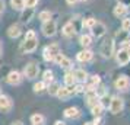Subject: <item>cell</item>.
I'll use <instances>...</instances> for the list:
<instances>
[{"mask_svg":"<svg viewBox=\"0 0 130 125\" xmlns=\"http://www.w3.org/2000/svg\"><path fill=\"white\" fill-rule=\"evenodd\" d=\"M73 74H75V77H76L77 80H80V82H85V80H86V77H88V74H86V71H85V70H76Z\"/></svg>","mask_w":130,"mask_h":125,"instance_id":"obj_22","label":"cell"},{"mask_svg":"<svg viewBox=\"0 0 130 125\" xmlns=\"http://www.w3.org/2000/svg\"><path fill=\"white\" fill-rule=\"evenodd\" d=\"M66 118H77L79 116V109L77 108H67L64 111Z\"/></svg>","mask_w":130,"mask_h":125,"instance_id":"obj_19","label":"cell"},{"mask_svg":"<svg viewBox=\"0 0 130 125\" xmlns=\"http://www.w3.org/2000/svg\"><path fill=\"white\" fill-rule=\"evenodd\" d=\"M24 73L28 79H35L37 76H38V73H40V66L35 64V63H29L28 66L25 67Z\"/></svg>","mask_w":130,"mask_h":125,"instance_id":"obj_7","label":"cell"},{"mask_svg":"<svg viewBox=\"0 0 130 125\" xmlns=\"http://www.w3.org/2000/svg\"><path fill=\"white\" fill-rule=\"evenodd\" d=\"M102 109H104V106H102L101 103H95L94 106H91L92 115H94L95 118H96V116H101V113H102Z\"/></svg>","mask_w":130,"mask_h":125,"instance_id":"obj_20","label":"cell"},{"mask_svg":"<svg viewBox=\"0 0 130 125\" xmlns=\"http://www.w3.org/2000/svg\"><path fill=\"white\" fill-rule=\"evenodd\" d=\"M92 44V38L89 35H82L80 36V45H83V47H89Z\"/></svg>","mask_w":130,"mask_h":125,"instance_id":"obj_25","label":"cell"},{"mask_svg":"<svg viewBox=\"0 0 130 125\" xmlns=\"http://www.w3.org/2000/svg\"><path fill=\"white\" fill-rule=\"evenodd\" d=\"M12 125H22V122H19V121H16V122H12Z\"/></svg>","mask_w":130,"mask_h":125,"instance_id":"obj_37","label":"cell"},{"mask_svg":"<svg viewBox=\"0 0 130 125\" xmlns=\"http://www.w3.org/2000/svg\"><path fill=\"white\" fill-rule=\"evenodd\" d=\"M76 93L75 92V86L72 84V86H66V87H60L59 92H57V95L56 96H59L61 101H66V99H69L70 96H73Z\"/></svg>","mask_w":130,"mask_h":125,"instance_id":"obj_5","label":"cell"},{"mask_svg":"<svg viewBox=\"0 0 130 125\" xmlns=\"http://www.w3.org/2000/svg\"><path fill=\"white\" fill-rule=\"evenodd\" d=\"M37 47H38V39H37V36H34V38H25V41L22 42L21 49L25 51V53H32V51H35Z\"/></svg>","mask_w":130,"mask_h":125,"instance_id":"obj_2","label":"cell"},{"mask_svg":"<svg viewBox=\"0 0 130 125\" xmlns=\"http://www.w3.org/2000/svg\"><path fill=\"white\" fill-rule=\"evenodd\" d=\"M32 16H34V7H26V10H24L22 15H21V20L26 23L32 19Z\"/></svg>","mask_w":130,"mask_h":125,"instance_id":"obj_13","label":"cell"},{"mask_svg":"<svg viewBox=\"0 0 130 125\" xmlns=\"http://www.w3.org/2000/svg\"><path fill=\"white\" fill-rule=\"evenodd\" d=\"M85 125H94V124H92V122H88V124H85Z\"/></svg>","mask_w":130,"mask_h":125,"instance_id":"obj_40","label":"cell"},{"mask_svg":"<svg viewBox=\"0 0 130 125\" xmlns=\"http://www.w3.org/2000/svg\"><path fill=\"white\" fill-rule=\"evenodd\" d=\"M129 79L124 77V76H121V77H118L117 80H116V87H117L118 90H127L129 89Z\"/></svg>","mask_w":130,"mask_h":125,"instance_id":"obj_12","label":"cell"},{"mask_svg":"<svg viewBox=\"0 0 130 125\" xmlns=\"http://www.w3.org/2000/svg\"><path fill=\"white\" fill-rule=\"evenodd\" d=\"M57 54H60V47L57 44H50L48 47H45L42 55H44V60H45V61H53L54 57H56Z\"/></svg>","mask_w":130,"mask_h":125,"instance_id":"obj_1","label":"cell"},{"mask_svg":"<svg viewBox=\"0 0 130 125\" xmlns=\"http://www.w3.org/2000/svg\"><path fill=\"white\" fill-rule=\"evenodd\" d=\"M95 23H96V20L94 18H88V19L83 20V26H86V28H92Z\"/></svg>","mask_w":130,"mask_h":125,"instance_id":"obj_29","label":"cell"},{"mask_svg":"<svg viewBox=\"0 0 130 125\" xmlns=\"http://www.w3.org/2000/svg\"><path fill=\"white\" fill-rule=\"evenodd\" d=\"M63 34H64L66 36H73L76 34V28H75L73 22H69V23H66L64 26H63Z\"/></svg>","mask_w":130,"mask_h":125,"instance_id":"obj_15","label":"cell"},{"mask_svg":"<svg viewBox=\"0 0 130 125\" xmlns=\"http://www.w3.org/2000/svg\"><path fill=\"white\" fill-rule=\"evenodd\" d=\"M44 89H45V84H44V82H38V83L34 84V90H35L37 93H41Z\"/></svg>","mask_w":130,"mask_h":125,"instance_id":"obj_28","label":"cell"},{"mask_svg":"<svg viewBox=\"0 0 130 125\" xmlns=\"http://www.w3.org/2000/svg\"><path fill=\"white\" fill-rule=\"evenodd\" d=\"M3 54V48H2V44H0V55Z\"/></svg>","mask_w":130,"mask_h":125,"instance_id":"obj_39","label":"cell"},{"mask_svg":"<svg viewBox=\"0 0 130 125\" xmlns=\"http://www.w3.org/2000/svg\"><path fill=\"white\" fill-rule=\"evenodd\" d=\"M10 108H12V102H10V99H9L7 96H2L0 95V111L7 112Z\"/></svg>","mask_w":130,"mask_h":125,"instance_id":"obj_11","label":"cell"},{"mask_svg":"<svg viewBox=\"0 0 130 125\" xmlns=\"http://www.w3.org/2000/svg\"><path fill=\"white\" fill-rule=\"evenodd\" d=\"M31 122H32V125H44L45 118L42 116L41 113H35V115L31 116Z\"/></svg>","mask_w":130,"mask_h":125,"instance_id":"obj_18","label":"cell"},{"mask_svg":"<svg viewBox=\"0 0 130 125\" xmlns=\"http://www.w3.org/2000/svg\"><path fill=\"white\" fill-rule=\"evenodd\" d=\"M57 64H60V66L63 67V68H69V67L72 66V61H70L69 58H66L64 55H63V57L60 58V61L57 63Z\"/></svg>","mask_w":130,"mask_h":125,"instance_id":"obj_27","label":"cell"},{"mask_svg":"<svg viewBox=\"0 0 130 125\" xmlns=\"http://www.w3.org/2000/svg\"><path fill=\"white\" fill-rule=\"evenodd\" d=\"M100 103L102 105V106H108V105H110V97H108L107 95H104L102 97H101V102H100Z\"/></svg>","mask_w":130,"mask_h":125,"instance_id":"obj_32","label":"cell"},{"mask_svg":"<svg viewBox=\"0 0 130 125\" xmlns=\"http://www.w3.org/2000/svg\"><path fill=\"white\" fill-rule=\"evenodd\" d=\"M127 53H129V57H130V48H129V49H127Z\"/></svg>","mask_w":130,"mask_h":125,"instance_id":"obj_41","label":"cell"},{"mask_svg":"<svg viewBox=\"0 0 130 125\" xmlns=\"http://www.w3.org/2000/svg\"><path fill=\"white\" fill-rule=\"evenodd\" d=\"M123 31H126V32H129L130 31V19H124L123 20Z\"/></svg>","mask_w":130,"mask_h":125,"instance_id":"obj_33","label":"cell"},{"mask_svg":"<svg viewBox=\"0 0 130 125\" xmlns=\"http://www.w3.org/2000/svg\"><path fill=\"white\" fill-rule=\"evenodd\" d=\"M101 54H102V57L104 58H110L114 53V41L112 39H107L102 45H101Z\"/></svg>","mask_w":130,"mask_h":125,"instance_id":"obj_3","label":"cell"},{"mask_svg":"<svg viewBox=\"0 0 130 125\" xmlns=\"http://www.w3.org/2000/svg\"><path fill=\"white\" fill-rule=\"evenodd\" d=\"M38 18H40V20H42V22H47V20L51 19V12H48V10H42V12L38 15Z\"/></svg>","mask_w":130,"mask_h":125,"instance_id":"obj_24","label":"cell"},{"mask_svg":"<svg viewBox=\"0 0 130 125\" xmlns=\"http://www.w3.org/2000/svg\"><path fill=\"white\" fill-rule=\"evenodd\" d=\"M21 80H22V76H21L19 71H10L6 77V82L9 84H19Z\"/></svg>","mask_w":130,"mask_h":125,"instance_id":"obj_9","label":"cell"},{"mask_svg":"<svg viewBox=\"0 0 130 125\" xmlns=\"http://www.w3.org/2000/svg\"><path fill=\"white\" fill-rule=\"evenodd\" d=\"M66 2H67V5H70V6H72V5H75V3H76L77 0H66Z\"/></svg>","mask_w":130,"mask_h":125,"instance_id":"obj_35","label":"cell"},{"mask_svg":"<svg viewBox=\"0 0 130 125\" xmlns=\"http://www.w3.org/2000/svg\"><path fill=\"white\" fill-rule=\"evenodd\" d=\"M108 106H110L111 113H120L124 108V102L121 97H112L111 101H110V105Z\"/></svg>","mask_w":130,"mask_h":125,"instance_id":"obj_4","label":"cell"},{"mask_svg":"<svg viewBox=\"0 0 130 125\" xmlns=\"http://www.w3.org/2000/svg\"><path fill=\"white\" fill-rule=\"evenodd\" d=\"M126 12H127V7H126V5H117V6L114 7V16H117V18H121V16H124L126 15Z\"/></svg>","mask_w":130,"mask_h":125,"instance_id":"obj_16","label":"cell"},{"mask_svg":"<svg viewBox=\"0 0 130 125\" xmlns=\"http://www.w3.org/2000/svg\"><path fill=\"white\" fill-rule=\"evenodd\" d=\"M34 36H37L34 31H28V32L25 34V38H34Z\"/></svg>","mask_w":130,"mask_h":125,"instance_id":"obj_34","label":"cell"},{"mask_svg":"<svg viewBox=\"0 0 130 125\" xmlns=\"http://www.w3.org/2000/svg\"><path fill=\"white\" fill-rule=\"evenodd\" d=\"M59 89H60V84L56 83V82H53V83L48 86V92H50V95H57Z\"/></svg>","mask_w":130,"mask_h":125,"instance_id":"obj_26","label":"cell"},{"mask_svg":"<svg viewBox=\"0 0 130 125\" xmlns=\"http://www.w3.org/2000/svg\"><path fill=\"white\" fill-rule=\"evenodd\" d=\"M10 6H12L15 10H22L25 7V2L24 0H10Z\"/></svg>","mask_w":130,"mask_h":125,"instance_id":"obj_21","label":"cell"},{"mask_svg":"<svg viewBox=\"0 0 130 125\" xmlns=\"http://www.w3.org/2000/svg\"><path fill=\"white\" fill-rule=\"evenodd\" d=\"M129 61H130V57H129L127 49H120L117 53V63L120 66H126Z\"/></svg>","mask_w":130,"mask_h":125,"instance_id":"obj_8","label":"cell"},{"mask_svg":"<svg viewBox=\"0 0 130 125\" xmlns=\"http://www.w3.org/2000/svg\"><path fill=\"white\" fill-rule=\"evenodd\" d=\"M3 7H5V3H3V2H2V0H0V12H2V10H3Z\"/></svg>","mask_w":130,"mask_h":125,"instance_id":"obj_36","label":"cell"},{"mask_svg":"<svg viewBox=\"0 0 130 125\" xmlns=\"http://www.w3.org/2000/svg\"><path fill=\"white\" fill-rule=\"evenodd\" d=\"M56 125H64V124H63L61 121H57V122H56Z\"/></svg>","mask_w":130,"mask_h":125,"instance_id":"obj_38","label":"cell"},{"mask_svg":"<svg viewBox=\"0 0 130 125\" xmlns=\"http://www.w3.org/2000/svg\"><path fill=\"white\" fill-rule=\"evenodd\" d=\"M77 60L82 61V63H86V61H91L92 60V53L89 49H83L80 53L77 54Z\"/></svg>","mask_w":130,"mask_h":125,"instance_id":"obj_14","label":"cell"},{"mask_svg":"<svg viewBox=\"0 0 130 125\" xmlns=\"http://www.w3.org/2000/svg\"><path fill=\"white\" fill-rule=\"evenodd\" d=\"M75 80H76V77H75L73 73H67L64 76V83L67 84V86H72V84L75 83Z\"/></svg>","mask_w":130,"mask_h":125,"instance_id":"obj_23","label":"cell"},{"mask_svg":"<svg viewBox=\"0 0 130 125\" xmlns=\"http://www.w3.org/2000/svg\"><path fill=\"white\" fill-rule=\"evenodd\" d=\"M44 82H53V71L51 70H47V71H44Z\"/></svg>","mask_w":130,"mask_h":125,"instance_id":"obj_30","label":"cell"},{"mask_svg":"<svg viewBox=\"0 0 130 125\" xmlns=\"http://www.w3.org/2000/svg\"><path fill=\"white\" fill-rule=\"evenodd\" d=\"M91 29H92V35L96 36V38H101V36L105 34V25L101 23V22H96Z\"/></svg>","mask_w":130,"mask_h":125,"instance_id":"obj_10","label":"cell"},{"mask_svg":"<svg viewBox=\"0 0 130 125\" xmlns=\"http://www.w3.org/2000/svg\"><path fill=\"white\" fill-rule=\"evenodd\" d=\"M56 31H57L56 20H47V22H44V25H42V34L45 36H53L56 34Z\"/></svg>","mask_w":130,"mask_h":125,"instance_id":"obj_6","label":"cell"},{"mask_svg":"<svg viewBox=\"0 0 130 125\" xmlns=\"http://www.w3.org/2000/svg\"><path fill=\"white\" fill-rule=\"evenodd\" d=\"M7 35L10 36V38H18L21 35V28H19V25H12L9 29H7Z\"/></svg>","mask_w":130,"mask_h":125,"instance_id":"obj_17","label":"cell"},{"mask_svg":"<svg viewBox=\"0 0 130 125\" xmlns=\"http://www.w3.org/2000/svg\"><path fill=\"white\" fill-rule=\"evenodd\" d=\"M26 7H35L38 5V0H24Z\"/></svg>","mask_w":130,"mask_h":125,"instance_id":"obj_31","label":"cell"}]
</instances>
